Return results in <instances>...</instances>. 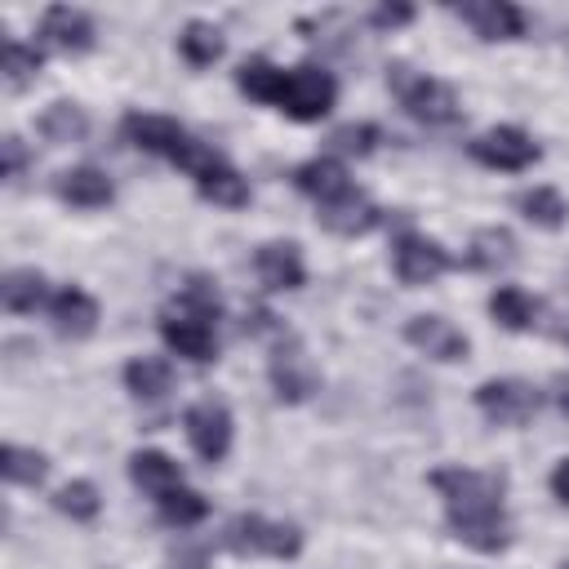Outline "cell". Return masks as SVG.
<instances>
[{
  "mask_svg": "<svg viewBox=\"0 0 569 569\" xmlns=\"http://www.w3.org/2000/svg\"><path fill=\"white\" fill-rule=\"evenodd\" d=\"M427 485L440 493L445 502V525L449 533L480 551V556H498L511 547V520L502 507L507 480L498 471H476V467H436L427 476Z\"/></svg>",
  "mask_w": 569,
  "mask_h": 569,
  "instance_id": "1",
  "label": "cell"
},
{
  "mask_svg": "<svg viewBox=\"0 0 569 569\" xmlns=\"http://www.w3.org/2000/svg\"><path fill=\"white\" fill-rule=\"evenodd\" d=\"M387 89L427 129H445V124H458L462 120V102H458L453 84H445V80H436L427 71H413L409 62H391L387 67Z\"/></svg>",
  "mask_w": 569,
  "mask_h": 569,
  "instance_id": "2",
  "label": "cell"
},
{
  "mask_svg": "<svg viewBox=\"0 0 569 569\" xmlns=\"http://www.w3.org/2000/svg\"><path fill=\"white\" fill-rule=\"evenodd\" d=\"M231 556H271V560H293L302 551V529L289 525V520H267L258 511H240L222 525V538H218Z\"/></svg>",
  "mask_w": 569,
  "mask_h": 569,
  "instance_id": "3",
  "label": "cell"
},
{
  "mask_svg": "<svg viewBox=\"0 0 569 569\" xmlns=\"http://www.w3.org/2000/svg\"><path fill=\"white\" fill-rule=\"evenodd\" d=\"M333 102H338V80L316 62L280 71V84H276V98H271L276 111H284L289 120H302V124L325 120L333 111Z\"/></svg>",
  "mask_w": 569,
  "mask_h": 569,
  "instance_id": "4",
  "label": "cell"
},
{
  "mask_svg": "<svg viewBox=\"0 0 569 569\" xmlns=\"http://www.w3.org/2000/svg\"><path fill=\"white\" fill-rule=\"evenodd\" d=\"M267 378H271V391H276L280 405H302V400H311V396L320 391V369H316V360L307 356L302 338L289 333V329L271 342Z\"/></svg>",
  "mask_w": 569,
  "mask_h": 569,
  "instance_id": "5",
  "label": "cell"
},
{
  "mask_svg": "<svg viewBox=\"0 0 569 569\" xmlns=\"http://www.w3.org/2000/svg\"><path fill=\"white\" fill-rule=\"evenodd\" d=\"M467 156L485 169H498V173H525L529 164H538L542 147L520 124H493L467 142Z\"/></svg>",
  "mask_w": 569,
  "mask_h": 569,
  "instance_id": "6",
  "label": "cell"
},
{
  "mask_svg": "<svg viewBox=\"0 0 569 569\" xmlns=\"http://www.w3.org/2000/svg\"><path fill=\"white\" fill-rule=\"evenodd\" d=\"M476 409L493 427H525L542 409V391L525 378H489L476 387Z\"/></svg>",
  "mask_w": 569,
  "mask_h": 569,
  "instance_id": "7",
  "label": "cell"
},
{
  "mask_svg": "<svg viewBox=\"0 0 569 569\" xmlns=\"http://www.w3.org/2000/svg\"><path fill=\"white\" fill-rule=\"evenodd\" d=\"M120 129H124V138H129L138 151L160 156V160H169V164H182L187 151L200 142V138H191L173 116H156V111H129V116L120 120Z\"/></svg>",
  "mask_w": 569,
  "mask_h": 569,
  "instance_id": "8",
  "label": "cell"
},
{
  "mask_svg": "<svg viewBox=\"0 0 569 569\" xmlns=\"http://www.w3.org/2000/svg\"><path fill=\"white\" fill-rule=\"evenodd\" d=\"M182 431H187L196 458H204V462H222L227 449H231V431H236L227 400H222V396H200L196 405H187V413H182Z\"/></svg>",
  "mask_w": 569,
  "mask_h": 569,
  "instance_id": "9",
  "label": "cell"
},
{
  "mask_svg": "<svg viewBox=\"0 0 569 569\" xmlns=\"http://www.w3.org/2000/svg\"><path fill=\"white\" fill-rule=\"evenodd\" d=\"M391 267H396V280H400V284L418 289V284L440 280V276L453 267V258H449V249H445L440 240H431V236H422V231H400V236L391 240Z\"/></svg>",
  "mask_w": 569,
  "mask_h": 569,
  "instance_id": "10",
  "label": "cell"
},
{
  "mask_svg": "<svg viewBox=\"0 0 569 569\" xmlns=\"http://www.w3.org/2000/svg\"><path fill=\"white\" fill-rule=\"evenodd\" d=\"M191 182L196 191L209 200V204H222V209H244L249 204V182L227 164V156H218L213 147H204L196 160H191Z\"/></svg>",
  "mask_w": 569,
  "mask_h": 569,
  "instance_id": "11",
  "label": "cell"
},
{
  "mask_svg": "<svg viewBox=\"0 0 569 569\" xmlns=\"http://www.w3.org/2000/svg\"><path fill=\"white\" fill-rule=\"evenodd\" d=\"M405 342L409 347H418L427 360H440V365H453V360H467V351H471V342H467V333L453 325V320H445V316H409L405 320Z\"/></svg>",
  "mask_w": 569,
  "mask_h": 569,
  "instance_id": "12",
  "label": "cell"
},
{
  "mask_svg": "<svg viewBox=\"0 0 569 569\" xmlns=\"http://www.w3.org/2000/svg\"><path fill=\"white\" fill-rule=\"evenodd\" d=\"M480 40H520L525 36V13L511 0H458L449 4Z\"/></svg>",
  "mask_w": 569,
  "mask_h": 569,
  "instance_id": "13",
  "label": "cell"
},
{
  "mask_svg": "<svg viewBox=\"0 0 569 569\" xmlns=\"http://www.w3.org/2000/svg\"><path fill=\"white\" fill-rule=\"evenodd\" d=\"M40 44L44 49H58V53H89L93 49V18L84 9H71V4H49L40 13V27H36Z\"/></svg>",
  "mask_w": 569,
  "mask_h": 569,
  "instance_id": "14",
  "label": "cell"
},
{
  "mask_svg": "<svg viewBox=\"0 0 569 569\" xmlns=\"http://www.w3.org/2000/svg\"><path fill=\"white\" fill-rule=\"evenodd\" d=\"M160 338L169 342V351H178L191 365H209L218 360V333L209 320L187 316V311H164L160 316Z\"/></svg>",
  "mask_w": 569,
  "mask_h": 569,
  "instance_id": "15",
  "label": "cell"
},
{
  "mask_svg": "<svg viewBox=\"0 0 569 569\" xmlns=\"http://www.w3.org/2000/svg\"><path fill=\"white\" fill-rule=\"evenodd\" d=\"M293 187H298L302 196H311V200H316V209L338 204V200H347L351 191H360V187L347 178V164H342L338 156H316V160H302V164L293 169Z\"/></svg>",
  "mask_w": 569,
  "mask_h": 569,
  "instance_id": "16",
  "label": "cell"
},
{
  "mask_svg": "<svg viewBox=\"0 0 569 569\" xmlns=\"http://www.w3.org/2000/svg\"><path fill=\"white\" fill-rule=\"evenodd\" d=\"M53 191L62 204L71 209H107L116 200V182L98 169V164H76V169H62L53 178Z\"/></svg>",
  "mask_w": 569,
  "mask_h": 569,
  "instance_id": "17",
  "label": "cell"
},
{
  "mask_svg": "<svg viewBox=\"0 0 569 569\" xmlns=\"http://www.w3.org/2000/svg\"><path fill=\"white\" fill-rule=\"evenodd\" d=\"M253 271L267 289H302L307 280V262L302 249L293 240H267L253 249Z\"/></svg>",
  "mask_w": 569,
  "mask_h": 569,
  "instance_id": "18",
  "label": "cell"
},
{
  "mask_svg": "<svg viewBox=\"0 0 569 569\" xmlns=\"http://www.w3.org/2000/svg\"><path fill=\"white\" fill-rule=\"evenodd\" d=\"M49 320H53V333L58 338H89L98 329V302L93 293H84L80 284H62L53 298H49Z\"/></svg>",
  "mask_w": 569,
  "mask_h": 569,
  "instance_id": "19",
  "label": "cell"
},
{
  "mask_svg": "<svg viewBox=\"0 0 569 569\" xmlns=\"http://www.w3.org/2000/svg\"><path fill=\"white\" fill-rule=\"evenodd\" d=\"M316 218H320V227L325 231H333V236H369L378 222H382V209L365 196V191H351L347 200H338V204H325V209H316Z\"/></svg>",
  "mask_w": 569,
  "mask_h": 569,
  "instance_id": "20",
  "label": "cell"
},
{
  "mask_svg": "<svg viewBox=\"0 0 569 569\" xmlns=\"http://www.w3.org/2000/svg\"><path fill=\"white\" fill-rule=\"evenodd\" d=\"M49 280H44V271H36V267H13V271H4V280H0V302H4V311H13V316H31L36 307H49Z\"/></svg>",
  "mask_w": 569,
  "mask_h": 569,
  "instance_id": "21",
  "label": "cell"
},
{
  "mask_svg": "<svg viewBox=\"0 0 569 569\" xmlns=\"http://www.w3.org/2000/svg\"><path fill=\"white\" fill-rule=\"evenodd\" d=\"M124 387H129L133 400L156 405V400H164L173 391V365L164 356H133L124 365Z\"/></svg>",
  "mask_w": 569,
  "mask_h": 569,
  "instance_id": "22",
  "label": "cell"
},
{
  "mask_svg": "<svg viewBox=\"0 0 569 569\" xmlns=\"http://www.w3.org/2000/svg\"><path fill=\"white\" fill-rule=\"evenodd\" d=\"M129 480H133L142 493L160 498V493H169V489L182 485V467H178L169 453H160V449H133V453H129Z\"/></svg>",
  "mask_w": 569,
  "mask_h": 569,
  "instance_id": "23",
  "label": "cell"
},
{
  "mask_svg": "<svg viewBox=\"0 0 569 569\" xmlns=\"http://www.w3.org/2000/svg\"><path fill=\"white\" fill-rule=\"evenodd\" d=\"M471 271H507L516 262V236L507 227H480L462 258Z\"/></svg>",
  "mask_w": 569,
  "mask_h": 569,
  "instance_id": "24",
  "label": "cell"
},
{
  "mask_svg": "<svg viewBox=\"0 0 569 569\" xmlns=\"http://www.w3.org/2000/svg\"><path fill=\"white\" fill-rule=\"evenodd\" d=\"M538 311H542V302H538L533 293H525L520 284H498V289L489 293V316H493L502 329H511V333L533 329V325H538Z\"/></svg>",
  "mask_w": 569,
  "mask_h": 569,
  "instance_id": "25",
  "label": "cell"
},
{
  "mask_svg": "<svg viewBox=\"0 0 569 569\" xmlns=\"http://www.w3.org/2000/svg\"><path fill=\"white\" fill-rule=\"evenodd\" d=\"M511 204H516V213L525 222H533L542 231H560L565 218H569V204H565V196L556 187H525V191L511 196Z\"/></svg>",
  "mask_w": 569,
  "mask_h": 569,
  "instance_id": "26",
  "label": "cell"
},
{
  "mask_svg": "<svg viewBox=\"0 0 569 569\" xmlns=\"http://www.w3.org/2000/svg\"><path fill=\"white\" fill-rule=\"evenodd\" d=\"M178 53H182V62L187 67H213L222 53H227V36L213 27V22H204V18H191L182 31H178Z\"/></svg>",
  "mask_w": 569,
  "mask_h": 569,
  "instance_id": "27",
  "label": "cell"
},
{
  "mask_svg": "<svg viewBox=\"0 0 569 569\" xmlns=\"http://www.w3.org/2000/svg\"><path fill=\"white\" fill-rule=\"evenodd\" d=\"M36 129H40V138H49V142H58V147H62V142H80V138L89 133V116H84L80 102L58 98V102H49V107L40 111Z\"/></svg>",
  "mask_w": 569,
  "mask_h": 569,
  "instance_id": "28",
  "label": "cell"
},
{
  "mask_svg": "<svg viewBox=\"0 0 569 569\" xmlns=\"http://www.w3.org/2000/svg\"><path fill=\"white\" fill-rule=\"evenodd\" d=\"M0 476L9 480V485H27V489H36V485H44V476H49V458L40 453V449H27V445H4L0 449Z\"/></svg>",
  "mask_w": 569,
  "mask_h": 569,
  "instance_id": "29",
  "label": "cell"
},
{
  "mask_svg": "<svg viewBox=\"0 0 569 569\" xmlns=\"http://www.w3.org/2000/svg\"><path fill=\"white\" fill-rule=\"evenodd\" d=\"M40 67H44V49L40 44H22V40H4V62H0V76H4V84L13 89V93H22L36 76H40Z\"/></svg>",
  "mask_w": 569,
  "mask_h": 569,
  "instance_id": "30",
  "label": "cell"
},
{
  "mask_svg": "<svg viewBox=\"0 0 569 569\" xmlns=\"http://www.w3.org/2000/svg\"><path fill=\"white\" fill-rule=\"evenodd\" d=\"M156 511H160V520L169 529H191V525H200L209 516V498H200L196 489L178 485V489H169V493L156 498Z\"/></svg>",
  "mask_w": 569,
  "mask_h": 569,
  "instance_id": "31",
  "label": "cell"
},
{
  "mask_svg": "<svg viewBox=\"0 0 569 569\" xmlns=\"http://www.w3.org/2000/svg\"><path fill=\"white\" fill-rule=\"evenodd\" d=\"M178 311L187 316H200V320H218L222 316V293H218V280L213 276H187V284L178 289Z\"/></svg>",
  "mask_w": 569,
  "mask_h": 569,
  "instance_id": "32",
  "label": "cell"
},
{
  "mask_svg": "<svg viewBox=\"0 0 569 569\" xmlns=\"http://www.w3.org/2000/svg\"><path fill=\"white\" fill-rule=\"evenodd\" d=\"M280 71H284V67H276V62H267V58H249V62L236 67V89L249 93L253 102H267V107H271L276 84H280Z\"/></svg>",
  "mask_w": 569,
  "mask_h": 569,
  "instance_id": "33",
  "label": "cell"
},
{
  "mask_svg": "<svg viewBox=\"0 0 569 569\" xmlns=\"http://www.w3.org/2000/svg\"><path fill=\"white\" fill-rule=\"evenodd\" d=\"M53 507L62 511V516H71V520H93L98 511H102V498H98V485L93 480H67L58 493H53Z\"/></svg>",
  "mask_w": 569,
  "mask_h": 569,
  "instance_id": "34",
  "label": "cell"
},
{
  "mask_svg": "<svg viewBox=\"0 0 569 569\" xmlns=\"http://www.w3.org/2000/svg\"><path fill=\"white\" fill-rule=\"evenodd\" d=\"M378 142H382V129L369 124V120H351V124H338V129L329 133V147H333L338 156H369Z\"/></svg>",
  "mask_w": 569,
  "mask_h": 569,
  "instance_id": "35",
  "label": "cell"
},
{
  "mask_svg": "<svg viewBox=\"0 0 569 569\" xmlns=\"http://www.w3.org/2000/svg\"><path fill=\"white\" fill-rule=\"evenodd\" d=\"M0 160H4V178L18 182L27 173V164H31V151H27V142L18 133H4L0 138Z\"/></svg>",
  "mask_w": 569,
  "mask_h": 569,
  "instance_id": "36",
  "label": "cell"
},
{
  "mask_svg": "<svg viewBox=\"0 0 569 569\" xmlns=\"http://www.w3.org/2000/svg\"><path fill=\"white\" fill-rule=\"evenodd\" d=\"M405 22H413V4H378L369 13V27H378V31H396Z\"/></svg>",
  "mask_w": 569,
  "mask_h": 569,
  "instance_id": "37",
  "label": "cell"
},
{
  "mask_svg": "<svg viewBox=\"0 0 569 569\" xmlns=\"http://www.w3.org/2000/svg\"><path fill=\"white\" fill-rule=\"evenodd\" d=\"M164 569H209V547L204 542H191V547H178L169 551Z\"/></svg>",
  "mask_w": 569,
  "mask_h": 569,
  "instance_id": "38",
  "label": "cell"
},
{
  "mask_svg": "<svg viewBox=\"0 0 569 569\" xmlns=\"http://www.w3.org/2000/svg\"><path fill=\"white\" fill-rule=\"evenodd\" d=\"M547 485H551V493L569 507V458H560L556 467H551V476H547Z\"/></svg>",
  "mask_w": 569,
  "mask_h": 569,
  "instance_id": "39",
  "label": "cell"
},
{
  "mask_svg": "<svg viewBox=\"0 0 569 569\" xmlns=\"http://www.w3.org/2000/svg\"><path fill=\"white\" fill-rule=\"evenodd\" d=\"M551 387H556V391H551V400H556V409H560V413L569 418V373H560V378H556Z\"/></svg>",
  "mask_w": 569,
  "mask_h": 569,
  "instance_id": "40",
  "label": "cell"
},
{
  "mask_svg": "<svg viewBox=\"0 0 569 569\" xmlns=\"http://www.w3.org/2000/svg\"><path fill=\"white\" fill-rule=\"evenodd\" d=\"M565 342H569V329H565Z\"/></svg>",
  "mask_w": 569,
  "mask_h": 569,
  "instance_id": "41",
  "label": "cell"
},
{
  "mask_svg": "<svg viewBox=\"0 0 569 569\" xmlns=\"http://www.w3.org/2000/svg\"><path fill=\"white\" fill-rule=\"evenodd\" d=\"M560 569H569V560H565V565H560Z\"/></svg>",
  "mask_w": 569,
  "mask_h": 569,
  "instance_id": "42",
  "label": "cell"
}]
</instances>
